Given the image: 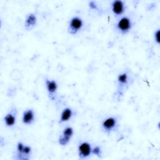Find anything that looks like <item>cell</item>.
I'll return each mask as SVG.
<instances>
[{"instance_id":"3957f363","label":"cell","mask_w":160,"mask_h":160,"mask_svg":"<svg viewBox=\"0 0 160 160\" xmlns=\"http://www.w3.org/2000/svg\"><path fill=\"white\" fill-rule=\"evenodd\" d=\"M78 153L80 158L85 159L89 157L92 153V148L88 142H82L78 146Z\"/></svg>"},{"instance_id":"5b68a950","label":"cell","mask_w":160,"mask_h":160,"mask_svg":"<svg viewBox=\"0 0 160 160\" xmlns=\"http://www.w3.org/2000/svg\"><path fill=\"white\" fill-rule=\"evenodd\" d=\"M112 11L114 14L119 16L123 14L125 8L123 1L116 0L112 2Z\"/></svg>"},{"instance_id":"4fadbf2b","label":"cell","mask_w":160,"mask_h":160,"mask_svg":"<svg viewBox=\"0 0 160 160\" xmlns=\"http://www.w3.org/2000/svg\"><path fill=\"white\" fill-rule=\"evenodd\" d=\"M24 144H22L21 142H19L17 144V151H18V156H19L21 154V153L23 151L24 148Z\"/></svg>"},{"instance_id":"8992f818","label":"cell","mask_w":160,"mask_h":160,"mask_svg":"<svg viewBox=\"0 0 160 160\" xmlns=\"http://www.w3.org/2000/svg\"><path fill=\"white\" fill-rule=\"evenodd\" d=\"M16 109L11 110V112H8L4 118L5 124L8 127L13 126L16 121Z\"/></svg>"},{"instance_id":"30bf717a","label":"cell","mask_w":160,"mask_h":160,"mask_svg":"<svg viewBox=\"0 0 160 160\" xmlns=\"http://www.w3.org/2000/svg\"><path fill=\"white\" fill-rule=\"evenodd\" d=\"M36 16L32 14H30L28 15L26 17V21H25V26L26 28H31L36 24Z\"/></svg>"},{"instance_id":"ba28073f","label":"cell","mask_w":160,"mask_h":160,"mask_svg":"<svg viewBox=\"0 0 160 160\" xmlns=\"http://www.w3.org/2000/svg\"><path fill=\"white\" fill-rule=\"evenodd\" d=\"M46 86L47 90L51 96V98L53 99L52 96H54V94L56 93L57 89H58V84L56 81L54 80H49L46 79Z\"/></svg>"},{"instance_id":"9a60e30c","label":"cell","mask_w":160,"mask_h":160,"mask_svg":"<svg viewBox=\"0 0 160 160\" xmlns=\"http://www.w3.org/2000/svg\"><path fill=\"white\" fill-rule=\"evenodd\" d=\"M159 30H157L156 32H155L154 33V39H155V41H156L157 43H159Z\"/></svg>"},{"instance_id":"6da1fadb","label":"cell","mask_w":160,"mask_h":160,"mask_svg":"<svg viewBox=\"0 0 160 160\" xmlns=\"http://www.w3.org/2000/svg\"><path fill=\"white\" fill-rule=\"evenodd\" d=\"M132 26L131 20L128 17H123L119 19L116 24L117 29L121 34H126L131 29Z\"/></svg>"},{"instance_id":"7c38bea8","label":"cell","mask_w":160,"mask_h":160,"mask_svg":"<svg viewBox=\"0 0 160 160\" xmlns=\"http://www.w3.org/2000/svg\"><path fill=\"white\" fill-rule=\"evenodd\" d=\"M73 134V129L71 127H67L66 128L62 133V135L69 138L71 139V138L72 137Z\"/></svg>"},{"instance_id":"8fae6325","label":"cell","mask_w":160,"mask_h":160,"mask_svg":"<svg viewBox=\"0 0 160 160\" xmlns=\"http://www.w3.org/2000/svg\"><path fill=\"white\" fill-rule=\"evenodd\" d=\"M118 81L119 84H126L128 81V76L126 72H123L119 74Z\"/></svg>"},{"instance_id":"9c48e42d","label":"cell","mask_w":160,"mask_h":160,"mask_svg":"<svg viewBox=\"0 0 160 160\" xmlns=\"http://www.w3.org/2000/svg\"><path fill=\"white\" fill-rule=\"evenodd\" d=\"M72 114H73L72 110L71 109V108H65L61 112V117L59 119V122L62 123V122L69 121L71 118Z\"/></svg>"},{"instance_id":"52a82bcc","label":"cell","mask_w":160,"mask_h":160,"mask_svg":"<svg viewBox=\"0 0 160 160\" xmlns=\"http://www.w3.org/2000/svg\"><path fill=\"white\" fill-rule=\"evenodd\" d=\"M34 120V112L32 109H29L24 111L22 121L25 124H31Z\"/></svg>"},{"instance_id":"5bb4252c","label":"cell","mask_w":160,"mask_h":160,"mask_svg":"<svg viewBox=\"0 0 160 160\" xmlns=\"http://www.w3.org/2000/svg\"><path fill=\"white\" fill-rule=\"evenodd\" d=\"M92 153L98 156H100L101 155V149L99 146H96L94 148L92 149Z\"/></svg>"},{"instance_id":"7a4b0ae2","label":"cell","mask_w":160,"mask_h":160,"mask_svg":"<svg viewBox=\"0 0 160 160\" xmlns=\"http://www.w3.org/2000/svg\"><path fill=\"white\" fill-rule=\"evenodd\" d=\"M83 21L79 17H73L69 21V32L74 34L77 33L82 27Z\"/></svg>"},{"instance_id":"277c9868","label":"cell","mask_w":160,"mask_h":160,"mask_svg":"<svg viewBox=\"0 0 160 160\" xmlns=\"http://www.w3.org/2000/svg\"><path fill=\"white\" fill-rule=\"evenodd\" d=\"M118 124L117 119L114 117H109L103 121L102 123V129L107 132L114 130Z\"/></svg>"}]
</instances>
